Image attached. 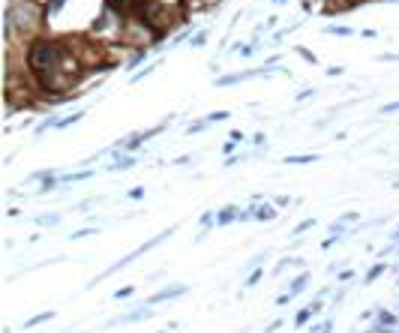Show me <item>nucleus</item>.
I'll return each mask as SVG.
<instances>
[{
  "mask_svg": "<svg viewBox=\"0 0 399 333\" xmlns=\"http://www.w3.org/2000/svg\"><path fill=\"white\" fill-rule=\"evenodd\" d=\"M42 15H48V6L36 3V0H12L6 9V36L12 39L15 33H30Z\"/></svg>",
  "mask_w": 399,
  "mask_h": 333,
  "instance_id": "obj_1",
  "label": "nucleus"
},
{
  "mask_svg": "<svg viewBox=\"0 0 399 333\" xmlns=\"http://www.w3.org/2000/svg\"><path fill=\"white\" fill-rule=\"evenodd\" d=\"M180 294H186V285H174V288H162V291H156V294L150 297V303H159V300H171V297H180Z\"/></svg>",
  "mask_w": 399,
  "mask_h": 333,
  "instance_id": "obj_2",
  "label": "nucleus"
},
{
  "mask_svg": "<svg viewBox=\"0 0 399 333\" xmlns=\"http://www.w3.org/2000/svg\"><path fill=\"white\" fill-rule=\"evenodd\" d=\"M306 282H309V273H300V276H297V279H294V282H291V291H288V294H282V297H279V303H288V300H291L294 294H300V291L306 288Z\"/></svg>",
  "mask_w": 399,
  "mask_h": 333,
  "instance_id": "obj_3",
  "label": "nucleus"
},
{
  "mask_svg": "<svg viewBox=\"0 0 399 333\" xmlns=\"http://www.w3.org/2000/svg\"><path fill=\"white\" fill-rule=\"evenodd\" d=\"M252 216H255V219H276V207H273V204H261V207H255V213H252Z\"/></svg>",
  "mask_w": 399,
  "mask_h": 333,
  "instance_id": "obj_4",
  "label": "nucleus"
},
{
  "mask_svg": "<svg viewBox=\"0 0 399 333\" xmlns=\"http://www.w3.org/2000/svg\"><path fill=\"white\" fill-rule=\"evenodd\" d=\"M234 216H240V213H237V207H225V210L216 216V225H225V222H231Z\"/></svg>",
  "mask_w": 399,
  "mask_h": 333,
  "instance_id": "obj_5",
  "label": "nucleus"
},
{
  "mask_svg": "<svg viewBox=\"0 0 399 333\" xmlns=\"http://www.w3.org/2000/svg\"><path fill=\"white\" fill-rule=\"evenodd\" d=\"M135 165V156H117V159H114V171H120V168H132Z\"/></svg>",
  "mask_w": 399,
  "mask_h": 333,
  "instance_id": "obj_6",
  "label": "nucleus"
},
{
  "mask_svg": "<svg viewBox=\"0 0 399 333\" xmlns=\"http://www.w3.org/2000/svg\"><path fill=\"white\" fill-rule=\"evenodd\" d=\"M315 153H303V156H285V162H315Z\"/></svg>",
  "mask_w": 399,
  "mask_h": 333,
  "instance_id": "obj_7",
  "label": "nucleus"
},
{
  "mask_svg": "<svg viewBox=\"0 0 399 333\" xmlns=\"http://www.w3.org/2000/svg\"><path fill=\"white\" fill-rule=\"evenodd\" d=\"M219 120H228V111H213V114H207L204 123H219Z\"/></svg>",
  "mask_w": 399,
  "mask_h": 333,
  "instance_id": "obj_8",
  "label": "nucleus"
},
{
  "mask_svg": "<svg viewBox=\"0 0 399 333\" xmlns=\"http://www.w3.org/2000/svg\"><path fill=\"white\" fill-rule=\"evenodd\" d=\"M204 39H207V30L195 33V36H192V45H195V48H201V45H204Z\"/></svg>",
  "mask_w": 399,
  "mask_h": 333,
  "instance_id": "obj_9",
  "label": "nucleus"
},
{
  "mask_svg": "<svg viewBox=\"0 0 399 333\" xmlns=\"http://www.w3.org/2000/svg\"><path fill=\"white\" fill-rule=\"evenodd\" d=\"M81 117H84V114H81V111H75V114H72V117H66V120H60V123H57V126H69V123H78V120H81Z\"/></svg>",
  "mask_w": 399,
  "mask_h": 333,
  "instance_id": "obj_10",
  "label": "nucleus"
},
{
  "mask_svg": "<svg viewBox=\"0 0 399 333\" xmlns=\"http://www.w3.org/2000/svg\"><path fill=\"white\" fill-rule=\"evenodd\" d=\"M51 315H54V312H42V315H36V318H30V321H27V327H33V324H39V321H45V318H51Z\"/></svg>",
  "mask_w": 399,
  "mask_h": 333,
  "instance_id": "obj_11",
  "label": "nucleus"
},
{
  "mask_svg": "<svg viewBox=\"0 0 399 333\" xmlns=\"http://www.w3.org/2000/svg\"><path fill=\"white\" fill-rule=\"evenodd\" d=\"M381 270H384V261H381V264H375V267H372V270H369V276H366V282H372V279L378 276V273H381Z\"/></svg>",
  "mask_w": 399,
  "mask_h": 333,
  "instance_id": "obj_12",
  "label": "nucleus"
},
{
  "mask_svg": "<svg viewBox=\"0 0 399 333\" xmlns=\"http://www.w3.org/2000/svg\"><path fill=\"white\" fill-rule=\"evenodd\" d=\"M264 276V270H255V273H252V276L246 279V288H252V285H255V282H258V279Z\"/></svg>",
  "mask_w": 399,
  "mask_h": 333,
  "instance_id": "obj_13",
  "label": "nucleus"
},
{
  "mask_svg": "<svg viewBox=\"0 0 399 333\" xmlns=\"http://www.w3.org/2000/svg\"><path fill=\"white\" fill-rule=\"evenodd\" d=\"M63 3H66V0H51V3H48V15H54V12L60 9V6H63Z\"/></svg>",
  "mask_w": 399,
  "mask_h": 333,
  "instance_id": "obj_14",
  "label": "nucleus"
},
{
  "mask_svg": "<svg viewBox=\"0 0 399 333\" xmlns=\"http://www.w3.org/2000/svg\"><path fill=\"white\" fill-rule=\"evenodd\" d=\"M312 225H315V222H312V219L300 222V225H297V231H294V234H300V231H306V228H312Z\"/></svg>",
  "mask_w": 399,
  "mask_h": 333,
  "instance_id": "obj_15",
  "label": "nucleus"
},
{
  "mask_svg": "<svg viewBox=\"0 0 399 333\" xmlns=\"http://www.w3.org/2000/svg\"><path fill=\"white\" fill-rule=\"evenodd\" d=\"M39 222L42 225H54V222H60V216H39Z\"/></svg>",
  "mask_w": 399,
  "mask_h": 333,
  "instance_id": "obj_16",
  "label": "nucleus"
},
{
  "mask_svg": "<svg viewBox=\"0 0 399 333\" xmlns=\"http://www.w3.org/2000/svg\"><path fill=\"white\" fill-rule=\"evenodd\" d=\"M87 234H93V228H81V231H75V234H72V237H75V240H78V237H87Z\"/></svg>",
  "mask_w": 399,
  "mask_h": 333,
  "instance_id": "obj_17",
  "label": "nucleus"
},
{
  "mask_svg": "<svg viewBox=\"0 0 399 333\" xmlns=\"http://www.w3.org/2000/svg\"><path fill=\"white\" fill-rule=\"evenodd\" d=\"M129 294H132V288H120V291H114L117 300H120V297H129Z\"/></svg>",
  "mask_w": 399,
  "mask_h": 333,
  "instance_id": "obj_18",
  "label": "nucleus"
},
{
  "mask_svg": "<svg viewBox=\"0 0 399 333\" xmlns=\"http://www.w3.org/2000/svg\"><path fill=\"white\" fill-rule=\"evenodd\" d=\"M381 111H384V114H390V111H399V102H390V105H384Z\"/></svg>",
  "mask_w": 399,
  "mask_h": 333,
  "instance_id": "obj_19",
  "label": "nucleus"
},
{
  "mask_svg": "<svg viewBox=\"0 0 399 333\" xmlns=\"http://www.w3.org/2000/svg\"><path fill=\"white\" fill-rule=\"evenodd\" d=\"M273 3H285V0H273Z\"/></svg>",
  "mask_w": 399,
  "mask_h": 333,
  "instance_id": "obj_20",
  "label": "nucleus"
}]
</instances>
